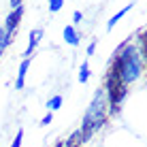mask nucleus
I'll use <instances>...</instances> for the list:
<instances>
[{"instance_id":"obj_17","label":"nucleus","mask_w":147,"mask_h":147,"mask_svg":"<svg viewBox=\"0 0 147 147\" xmlns=\"http://www.w3.org/2000/svg\"><path fill=\"white\" fill-rule=\"evenodd\" d=\"M2 53H4V51H0V55H2Z\"/></svg>"},{"instance_id":"obj_2","label":"nucleus","mask_w":147,"mask_h":147,"mask_svg":"<svg viewBox=\"0 0 147 147\" xmlns=\"http://www.w3.org/2000/svg\"><path fill=\"white\" fill-rule=\"evenodd\" d=\"M109 115H111V111H109V105H107V96H105V90L100 88L98 92L94 94L92 102H90V107H88V111H85V115H83V124H81V128H79L83 143L90 141L92 134H96L105 124H107Z\"/></svg>"},{"instance_id":"obj_3","label":"nucleus","mask_w":147,"mask_h":147,"mask_svg":"<svg viewBox=\"0 0 147 147\" xmlns=\"http://www.w3.org/2000/svg\"><path fill=\"white\" fill-rule=\"evenodd\" d=\"M105 96H107V105H109V111L111 113H117L121 100L126 98V92H128V88H126L124 83L117 79V75L113 73V70H109L107 77H105Z\"/></svg>"},{"instance_id":"obj_13","label":"nucleus","mask_w":147,"mask_h":147,"mask_svg":"<svg viewBox=\"0 0 147 147\" xmlns=\"http://www.w3.org/2000/svg\"><path fill=\"white\" fill-rule=\"evenodd\" d=\"M51 119H53V113H49V111H47V115L40 119V126H49V124H51Z\"/></svg>"},{"instance_id":"obj_6","label":"nucleus","mask_w":147,"mask_h":147,"mask_svg":"<svg viewBox=\"0 0 147 147\" xmlns=\"http://www.w3.org/2000/svg\"><path fill=\"white\" fill-rule=\"evenodd\" d=\"M43 38V28H34L32 32H30V40H28V47H26V51H24V55L26 58H30L32 55V51L36 49V45H38V40Z\"/></svg>"},{"instance_id":"obj_1","label":"nucleus","mask_w":147,"mask_h":147,"mask_svg":"<svg viewBox=\"0 0 147 147\" xmlns=\"http://www.w3.org/2000/svg\"><path fill=\"white\" fill-rule=\"evenodd\" d=\"M145 62H147V49H145V40L141 38L139 45H134V43L121 45L119 51L115 53L111 70L128 88V85H132L134 81L141 79V75L145 70Z\"/></svg>"},{"instance_id":"obj_8","label":"nucleus","mask_w":147,"mask_h":147,"mask_svg":"<svg viewBox=\"0 0 147 147\" xmlns=\"http://www.w3.org/2000/svg\"><path fill=\"white\" fill-rule=\"evenodd\" d=\"M130 9H132V4H126V7H124V9H121V11H117V13H115V15H113V17H111V19H109V22H107V30H113V28H115V24H117V22H119V19H121V17H124V15H126V13H128V11H130Z\"/></svg>"},{"instance_id":"obj_10","label":"nucleus","mask_w":147,"mask_h":147,"mask_svg":"<svg viewBox=\"0 0 147 147\" xmlns=\"http://www.w3.org/2000/svg\"><path fill=\"white\" fill-rule=\"evenodd\" d=\"M90 81V64L83 62L79 66V83H88Z\"/></svg>"},{"instance_id":"obj_9","label":"nucleus","mask_w":147,"mask_h":147,"mask_svg":"<svg viewBox=\"0 0 147 147\" xmlns=\"http://www.w3.org/2000/svg\"><path fill=\"white\" fill-rule=\"evenodd\" d=\"M62 102H64V98L60 94H55V96H51V98L47 100V111L49 113H53V111H58L60 107H62Z\"/></svg>"},{"instance_id":"obj_4","label":"nucleus","mask_w":147,"mask_h":147,"mask_svg":"<svg viewBox=\"0 0 147 147\" xmlns=\"http://www.w3.org/2000/svg\"><path fill=\"white\" fill-rule=\"evenodd\" d=\"M22 15H24V7H19V9H13L11 13H9V17H7V22H4V32H7V38L9 40H13L15 36V32H17V26H19V19H22Z\"/></svg>"},{"instance_id":"obj_15","label":"nucleus","mask_w":147,"mask_h":147,"mask_svg":"<svg viewBox=\"0 0 147 147\" xmlns=\"http://www.w3.org/2000/svg\"><path fill=\"white\" fill-rule=\"evenodd\" d=\"M24 7V0H11V9H19Z\"/></svg>"},{"instance_id":"obj_16","label":"nucleus","mask_w":147,"mask_h":147,"mask_svg":"<svg viewBox=\"0 0 147 147\" xmlns=\"http://www.w3.org/2000/svg\"><path fill=\"white\" fill-rule=\"evenodd\" d=\"M81 19H83V15H81V11H75V13H73V22H77V24H79Z\"/></svg>"},{"instance_id":"obj_5","label":"nucleus","mask_w":147,"mask_h":147,"mask_svg":"<svg viewBox=\"0 0 147 147\" xmlns=\"http://www.w3.org/2000/svg\"><path fill=\"white\" fill-rule=\"evenodd\" d=\"M28 68H30V58H24V60H22V64H19V70H17V79H15V90H24V85H26Z\"/></svg>"},{"instance_id":"obj_7","label":"nucleus","mask_w":147,"mask_h":147,"mask_svg":"<svg viewBox=\"0 0 147 147\" xmlns=\"http://www.w3.org/2000/svg\"><path fill=\"white\" fill-rule=\"evenodd\" d=\"M64 40L70 45V47H79V32H77V28L75 26H66L64 28Z\"/></svg>"},{"instance_id":"obj_14","label":"nucleus","mask_w":147,"mask_h":147,"mask_svg":"<svg viewBox=\"0 0 147 147\" xmlns=\"http://www.w3.org/2000/svg\"><path fill=\"white\" fill-rule=\"evenodd\" d=\"M96 45H98L96 40H92V43L88 45V55H94V51H96Z\"/></svg>"},{"instance_id":"obj_11","label":"nucleus","mask_w":147,"mask_h":147,"mask_svg":"<svg viewBox=\"0 0 147 147\" xmlns=\"http://www.w3.org/2000/svg\"><path fill=\"white\" fill-rule=\"evenodd\" d=\"M11 43H13V40H9V38H7V32H4V28L0 26V51H4V49H7Z\"/></svg>"},{"instance_id":"obj_12","label":"nucleus","mask_w":147,"mask_h":147,"mask_svg":"<svg viewBox=\"0 0 147 147\" xmlns=\"http://www.w3.org/2000/svg\"><path fill=\"white\" fill-rule=\"evenodd\" d=\"M22 141H24V130L19 128L17 134H15V139L11 141V147H22Z\"/></svg>"}]
</instances>
